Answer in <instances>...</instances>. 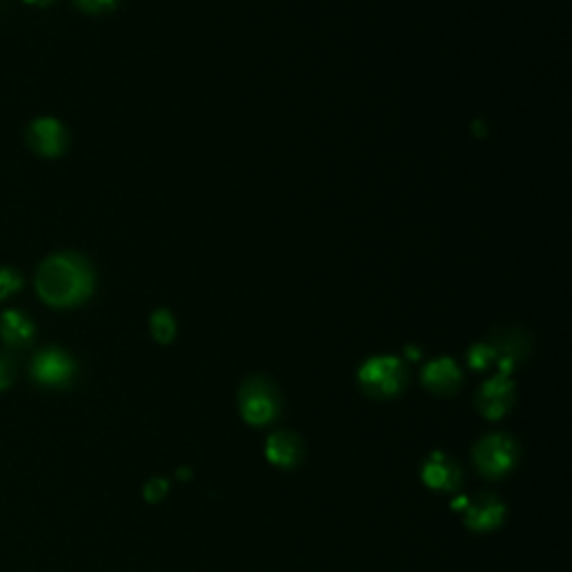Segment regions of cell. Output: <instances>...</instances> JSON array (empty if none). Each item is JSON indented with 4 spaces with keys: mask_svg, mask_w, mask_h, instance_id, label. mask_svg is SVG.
<instances>
[{
    "mask_svg": "<svg viewBox=\"0 0 572 572\" xmlns=\"http://www.w3.org/2000/svg\"><path fill=\"white\" fill-rule=\"evenodd\" d=\"M360 385L369 396L392 398L400 394L407 383V371L403 362L392 356H378L365 362L360 369Z\"/></svg>",
    "mask_w": 572,
    "mask_h": 572,
    "instance_id": "cell-2",
    "label": "cell"
},
{
    "mask_svg": "<svg viewBox=\"0 0 572 572\" xmlns=\"http://www.w3.org/2000/svg\"><path fill=\"white\" fill-rule=\"evenodd\" d=\"M494 358H497V351L488 345H479L470 351V365L474 369H485Z\"/></svg>",
    "mask_w": 572,
    "mask_h": 572,
    "instance_id": "cell-14",
    "label": "cell"
},
{
    "mask_svg": "<svg viewBox=\"0 0 572 572\" xmlns=\"http://www.w3.org/2000/svg\"><path fill=\"white\" fill-rule=\"evenodd\" d=\"M30 143L38 155L59 157L65 150V130L56 119H38L30 128Z\"/></svg>",
    "mask_w": 572,
    "mask_h": 572,
    "instance_id": "cell-7",
    "label": "cell"
},
{
    "mask_svg": "<svg viewBox=\"0 0 572 572\" xmlns=\"http://www.w3.org/2000/svg\"><path fill=\"white\" fill-rule=\"evenodd\" d=\"M25 3H30V5H47L50 0H25Z\"/></svg>",
    "mask_w": 572,
    "mask_h": 572,
    "instance_id": "cell-19",
    "label": "cell"
},
{
    "mask_svg": "<svg viewBox=\"0 0 572 572\" xmlns=\"http://www.w3.org/2000/svg\"><path fill=\"white\" fill-rule=\"evenodd\" d=\"M150 329L152 336H155L159 342H170L175 338V318L170 316L168 311H157L155 316L150 320Z\"/></svg>",
    "mask_w": 572,
    "mask_h": 572,
    "instance_id": "cell-13",
    "label": "cell"
},
{
    "mask_svg": "<svg viewBox=\"0 0 572 572\" xmlns=\"http://www.w3.org/2000/svg\"><path fill=\"white\" fill-rule=\"evenodd\" d=\"M32 374L43 385H65L74 374V362L61 351H43L32 362Z\"/></svg>",
    "mask_w": 572,
    "mask_h": 572,
    "instance_id": "cell-6",
    "label": "cell"
},
{
    "mask_svg": "<svg viewBox=\"0 0 572 572\" xmlns=\"http://www.w3.org/2000/svg\"><path fill=\"white\" fill-rule=\"evenodd\" d=\"M12 376H14L12 362H7L5 358H0V392L12 385Z\"/></svg>",
    "mask_w": 572,
    "mask_h": 572,
    "instance_id": "cell-17",
    "label": "cell"
},
{
    "mask_svg": "<svg viewBox=\"0 0 572 572\" xmlns=\"http://www.w3.org/2000/svg\"><path fill=\"white\" fill-rule=\"evenodd\" d=\"M423 479L434 490H454L459 488L461 481V470L454 461L447 459L441 452H436L432 459L425 463Z\"/></svg>",
    "mask_w": 572,
    "mask_h": 572,
    "instance_id": "cell-9",
    "label": "cell"
},
{
    "mask_svg": "<svg viewBox=\"0 0 572 572\" xmlns=\"http://www.w3.org/2000/svg\"><path fill=\"white\" fill-rule=\"evenodd\" d=\"M266 456H269V461L280 465V467H293L302 459V443L300 438L286 432H275L269 436V441H266Z\"/></svg>",
    "mask_w": 572,
    "mask_h": 572,
    "instance_id": "cell-11",
    "label": "cell"
},
{
    "mask_svg": "<svg viewBox=\"0 0 572 572\" xmlns=\"http://www.w3.org/2000/svg\"><path fill=\"white\" fill-rule=\"evenodd\" d=\"M34 336L32 322L27 320L23 313L18 311H5L0 318V338L5 340L9 347H25Z\"/></svg>",
    "mask_w": 572,
    "mask_h": 572,
    "instance_id": "cell-12",
    "label": "cell"
},
{
    "mask_svg": "<svg viewBox=\"0 0 572 572\" xmlns=\"http://www.w3.org/2000/svg\"><path fill=\"white\" fill-rule=\"evenodd\" d=\"M512 400H514V387L508 380V376L499 374L497 378L488 380V383L481 387L476 403H479L481 414L494 421V418H501L505 412H508Z\"/></svg>",
    "mask_w": 572,
    "mask_h": 572,
    "instance_id": "cell-5",
    "label": "cell"
},
{
    "mask_svg": "<svg viewBox=\"0 0 572 572\" xmlns=\"http://www.w3.org/2000/svg\"><path fill=\"white\" fill-rule=\"evenodd\" d=\"M18 289H21V278H18V273L9 271V269L0 271V300L7 298L9 293H14Z\"/></svg>",
    "mask_w": 572,
    "mask_h": 572,
    "instance_id": "cell-15",
    "label": "cell"
},
{
    "mask_svg": "<svg viewBox=\"0 0 572 572\" xmlns=\"http://www.w3.org/2000/svg\"><path fill=\"white\" fill-rule=\"evenodd\" d=\"M423 383L427 389H432L434 394H454L461 385V371L456 367V362L450 358H438L429 362L423 371Z\"/></svg>",
    "mask_w": 572,
    "mask_h": 572,
    "instance_id": "cell-8",
    "label": "cell"
},
{
    "mask_svg": "<svg viewBox=\"0 0 572 572\" xmlns=\"http://www.w3.org/2000/svg\"><path fill=\"white\" fill-rule=\"evenodd\" d=\"M503 512V503L497 497L483 494V497L467 505L465 521L474 530H490L503 521Z\"/></svg>",
    "mask_w": 572,
    "mask_h": 572,
    "instance_id": "cell-10",
    "label": "cell"
},
{
    "mask_svg": "<svg viewBox=\"0 0 572 572\" xmlns=\"http://www.w3.org/2000/svg\"><path fill=\"white\" fill-rule=\"evenodd\" d=\"M36 286L41 298L52 307H74L92 293L94 275L83 257L72 253L54 255L38 269Z\"/></svg>",
    "mask_w": 572,
    "mask_h": 572,
    "instance_id": "cell-1",
    "label": "cell"
},
{
    "mask_svg": "<svg viewBox=\"0 0 572 572\" xmlns=\"http://www.w3.org/2000/svg\"><path fill=\"white\" fill-rule=\"evenodd\" d=\"M85 12H103V9H110L117 0H76Z\"/></svg>",
    "mask_w": 572,
    "mask_h": 572,
    "instance_id": "cell-16",
    "label": "cell"
},
{
    "mask_svg": "<svg viewBox=\"0 0 572 572\" xmlns=\"http://www.w3.org/2000/svg\"><path fill=\"white\" fill-rule=\"evenodd\" d=\"M240 409L246 423L264 425L271 423L280 412V396L266 378H251L246 380L240 392Z\"/></svg>",
    "mask_w": 572,
    "mask_h": 572,
    "instance_id": "cell-3",
    "label": "cell"
},
{
    "mask_svg": "<svg viewBox=\"0 0 572 572\" xmlns=\"http://www.w3.org/2000/svg\"><path fill=\"white\" fill-rule=\"evenodd\" d=\"M166 490H168L166 481H150L148 488H146V497L150 501H159L166 494Z\"/></svg>",
    "mask_w": 572,
    "mask_h": 572,
    "instance_id": "cell-18",
    "label": "cell"
},
{
    "mask_svg": "<svg viewBox=\"0 0 572 572\" xmlns=\"http://www.w3.org/2000/svg\"><path fill=\"white\" fill-rule=\"evenodd\" d=\"M474 459L481 474L497 479V476H503L505 472L512 470L514 461H517V445H514L508 436L492 434L476 445Z\"/></svg>",
    "mask_w": 572,
    "mask_h": 572,
    "instance_id": "cell-4",
    "label": "cell"
}]
</instances>
